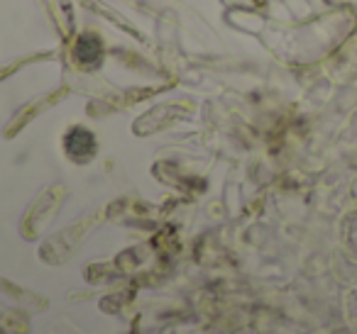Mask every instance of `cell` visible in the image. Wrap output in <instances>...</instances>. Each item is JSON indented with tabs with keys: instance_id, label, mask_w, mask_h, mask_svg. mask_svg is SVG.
I'll return each mask as SVG.
<instances>
[{
	"instance_id": "7a4b0ae2",
	"label": "cell",
	"mask_w": 357,
	"mask_h": 334,
	"mask_svg": "<svg viewBox=\"0 0 357 334\" xmlns=\"http://www.w3.org/2000/svg\"><path fill=\"white\" fill-rule=\"evenodd\" d=\"M76 56L81 61H98L100 59V42L93 37H81L76 45Z\"/></svg>"
},
{
	"instance_id": "6da1fadb",
	"label": "cell",
	"mask_w": 357,
	"mask_h": 334,
	"mask_svg": "<svg viewBox=\"0 0 357 334\" xmlns=\"http://www.w3.org/2000/svg\"><path fill=\"white\" fill-rule=\"evenodd\" d=\"M64 149L74 161H89L91 157L96 154V139L89 129L84 127H76L66 134L64 139Z\"/></svg>"
}]
</instances>
